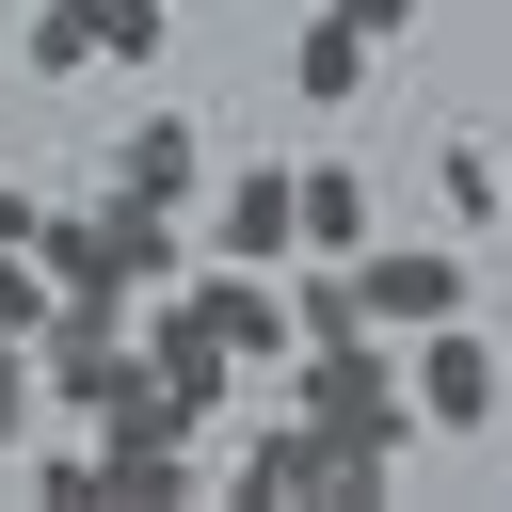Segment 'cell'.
Here are the masks:
<instances>
[{"instance_id": "11", "label": "cell", "mask_w": 512, "mask_h": 512, "mask_svg": "<svg viewBox=\"0 0 512 512\" xmlns=\"http://www.w3.org/2000/svg\"><path fill=\"white\" fill-rule=\"evenodd\" d=\"M96 64V0H32V80H80Z\"/></svg>"}, {"instance_id": "15", "label": "cell", "mask_w": 512, "mask_h": 512, "mask_svg": "<svg viewBox=\"0 0 512 512\" xmlns=\"http://www.w3.org/2000/svg\"><path fill=\"white\" fill-rule=\"evenodd\" d=\"M320 16H352L368 48H400V32H416V0H320Z\"/></svg>"}, {"instance_id": "9", "label": "cell", "mask_w": 512, "mask_h": 512, "mask_svg": "<svg viewBox=\"0 0 512 512\" xmlns=\"http://www.w3.org/2000/svg\"><path fill=\"white\" fill-rule=\"evenodd\" d=\"M368 64H384V48H368L352 16H304V32H288V96H320V112H352V96H368Z\"/></svg>"}, {"instance_id": "10", "label": "cell", "mask_w": 512, "mask_h": 512, "mask_svg": "<svg viewBox=\"0 0 512 512\" xmlns=\"http://www.w3.org/2000/svg\"><path fill=\"white\" fill-rule=\"evenodd\" d=\"M432 192H448V224H512V176H496V144H432Z\"/></svg>"}, {"instance_id": "6", "label": "cell", "mask_w": 512, "mask_h": 512, "mask_svg": "<svg viewBox=\"0 0 512 512\" xmlns=\"http://www.w3.org/2000/svg\"><path fill=\"white\" fill-rule=\"evenodd\" d=\"M112 192H128V208H176V224H192V192H208V144H192L176 112H128V128H112Z\"/></svg>"}, {"instance_id": "7", "label": "cell", "mask_w": 512, "mask_h": 512, "mask_svg": "<svg viewBox=\"0 0 512 512\" xmlns=\"http://www.w3.org/2000/svg\"><path fill=\"white\" fill-rule=\"evenodd\" d=\"M352 240H384V192L352 160H288V256H352Z\"/></svg>"}, {"instance_id": "4", "label": "cell", "mask_w": 512, "mask_h": 512, "mask_svg": "<svg viewBox=\"0 0 512 512\" xmlns=\"http://www.w3.org/2000/svg\"><path fill=\"white\" fill-rule=\"evenodd\" d=\"M192 256H240V272H288V160H240L224 192H192Z\"/></svg>"}, {"instance_id": "14", "label": "cell", "mask_w": 512, "mask_h": 512, "mask_svg": "<svg viewBox=\"0 0 512 512\" xmlns=\"http://www.w3.org/2000/svg\"><path fill=\"white\" fill-rule=\"evenodd\" d=\"M48 320V272H32V240H0V336H32Z\"/></svg>"}, {"instance_id": "1", "label": "cell", "mask_w": 512, "mask_h": 512, "mask_svg": "<svg viewBox=\"0 0 512 512\" xmlns=\"http://www.w3.org/2000/svg\"><path fill=\"white\" fill-rule=\"evenodd\" d=\"M32 272H48V288H176V272H192V224H176V208H128V192L32 208Z\"/></svg>"}, {"instance_id": "8", "label": "cell", "mask_w": 512, "mask_h": 512, "mask_svg": "<svg viewBox=\"0 0 512 512\" xmlns=\"http://www.w3.org/2000/svg\"><path fill=\"white\" fill-rule=\"evenodd\" d=\"M240 496H256V512H288V496H336V432H320L304 400H272V416H256V448H240Z\"/></svg>"}, {"instance_id": "5", "label": "cell", "mask_w": 512, "mask_h": 512, "mask_svg": "<svg viewBox=\"0 0 512 512\" xmlns=\"http://www.w3.org/2000/svg\"><path fill=\"white\" fill-rule=\"evenodd\" d=\"M176 288H192V320H208L240 368H288V288H272V272H240V256H192Z\"/></svg>"}, {"instance_id": "12", "label": "cell", "mask_w": 512, "mask_h": 512, "mask_svg": "<svg viewBox=\"0 0 512 512\" xmlns=\"http://www.w3.org/2000/svg\"><path fill=\"white\" fill-rule=\"evenodd\" d=\"M176 48V0H96V64H160Z\"/></svg>"}, {"instance_id": "2", "label": "cell", "mask_w": 512, "mask_h": 512, "mask_svg": "<svg viewBox=\"0 0 512 512\" xmlns=\"http://www.w3.org/2000/svg\"><path fill=\"white\" fill-rule=\"evenodd\" d=\"M400 400H416V432H496L512 416V352L480 320H416L400 336Z\"/></svg>"}, {"instance_id": "13", "label": "cell", "mask_w": 512, "mask_h": 512, "mask_svg": "<svg viewBox=\"0 0 512 512\" xmlns=\"http://www.w3.org/2000/svg\"><path fill=\"white\" fill-rule=\"evenodd\" d=\"M32 496H48V512H96V432H64V448H32Z\"/></svg>"}, {"instance_id": "3", "label": "cell", "mask_w": 512, "mask_h": 512, "mask_svg": "<svg viewBox=\"0 0 512 512\" xmlns=\"http://www.w3.org/2000/svg\"><path fill=\"white\" fill-rule=\"evenodd\" d=\"M352 320H368V336L464 320V240H352Z\"/></svg>"}, {"instance_id": "17", "label": "cell", "mask_w": 512, "mask_h": 512, "mask_svg": "<svg viewBox=\"0 0 512 512\" xmlns=\"http://www.w3.org/2000/svg\"><path fill=\"white\" fill-rule=\"evenodd\" d=\"M496 176H512V160H496Z\"/></svg>"}, {"instance_id": "16", "label": "cell", "mask_w": 512, "mask_h": 512, "mask_svg": "<svg viewBox=\"0 0 512 512\" xmlns=\"http://www.w3.org/2000/svg\"><path fill=\"white\" fill-rule=\"evenodd\" d=\"M0 240H32V192H0Z\"/></svg>"}]
</instances>
